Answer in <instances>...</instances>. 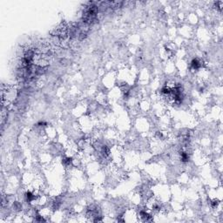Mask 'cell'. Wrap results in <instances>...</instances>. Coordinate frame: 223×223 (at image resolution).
I'll return each instance as SVG.
<instances>
[{
	"label": "cell",
	"mask_w": 223,
	"mask_h": 223,
	"mask_svg": "<svg viewBox=\"0 0 223 223\" xmlns=\"http://www.w3.org/2000/svg\"><path fill=\"white\" fill-rule=\"evenodd\" d=\"M191 64H192V67H193V69H195V70H197V69L200 68V66H201L200 61L199 60V59H193V60H192Z\"/></svg>",
	"instance_id": "6da1fadb"
}]
</instances>
